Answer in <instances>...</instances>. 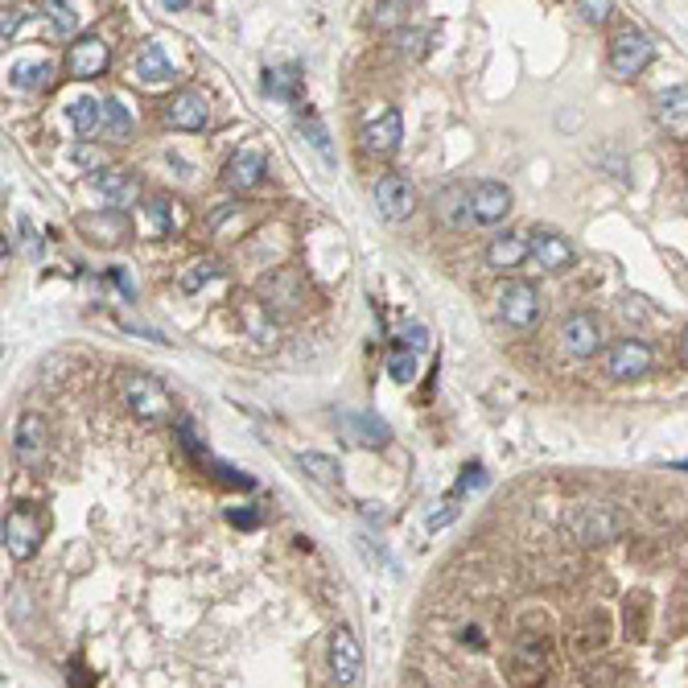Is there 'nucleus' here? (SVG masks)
I'll use <instances>...</instances> for the list:
<instances>
[{"mask_svg":"<svg viewBox=\"0 0 688 688\" xmlns=\"http://www.w3.org/2000/svg\"><path fill=\"white\" fill-rule=\"evenodd\" d=\"M359 141L371 157H392L404 141V120L392 103H371L359 120Z\"/></svg>","mask_w":688,"mask_h":688,"instance_id":"nucleus-1","label":"nucleus"},{"mask_svg":"<svg viewBox=\"0 0 688 688\" xmlns=\"http://www.w3.org/2000/svg\"><path fill=\"white\" fill-rule=\"evenodd\" d=\"M124 404L145 425H161V421H169V412H174V396H169L153 375H128L124 380Z\"/></svg>","mask_w":688,"mask_h":688,"instance_id":"nucleus-2","label":"nucleus"},{"mask_svg":"<svg viewBox=\"0 0 688 688\" xmlns=\"http://www.w3.org/2000/svg\"><path fill=\"white\" fill-rule=\"evenodd\" d=\"M651 54H656V50H651V42L643 38L639 29H623L610 42V71H614V79H635V75H643Z\"/></svg>","mask_w":688,"mask_h":688,"instance_id":"nucleus-3","label":"nucleus"},{"mask_svg":"<svg viewBox=\"0 0 688 688\" xmlns=\"http://www.w3.org/2000/svg\"><path fill=\"white\" fill-rule=\"evenodd\" d=\"M499 314L511 330H532L540 322V293L528 281H511L499 293Z\"/></svg>","mask_w":688,"mask_h":688,"instance_id":"nucleus-4","label":"nucleus"},{"mask_svg":"<svg viewBox=\"0 0 688 688\" xmlns=\"http://www.w3.org/2000/svg\"><path fill=\"white\" fill-rule=\"evenodd\" d=\"M0 536H5V553L13 561H29L33 553H38V544H42V524H38V515L17 507L5 515V528H0Z\"/></svg>","mask_w":688,"mask_h":688,"instance_id":"nucleus-5","label":"nucleus"},{"mask_svg":"<svg viewBox=\"0 0 688 688\" xmlns=\"http://www.w3.org/2000/svg\"><path fill=\"white\" fill-rule=\"evenodd\" d=\"M375 211H380L388 223H404L412 211H417V190H412L400 174L375 178Z\"/></svg>","mask_w":688,"mask_h":688,"instance_id":"nucleus-6","label":"nucleus"},{"mask_svg":"<svg viewBox=\"0 0 688 688\" xmlns=\"http://www.w3.org/2000/svg\"><path fill=\"white\" fill-rule=\"evenodd\" d=\"M330 672H334L338 688H351L363 672V647L351 627H334V635H330Z\"/></svg>","mask_w":688,"mask_h":688,"instance_id":"nucleus-7","label":"nucleus"},{"mask_svg":"<svg viewBox=\"0 0 688 688\" xmlns=\"http://www.w3.org/2000/svg\"><path fill=\"white\" fill-rule=\"evenodd\" d=\"M108 62H112V50L99 33H87V38L71 42V50H66V71H71L75 79H99L103 71H108Z\"/></svg>","mask_w":688,"mask_h":688,"instance_id":"nucleus-8","label":"nucleus"},{"mask_svg":"<svg viewBox=\"0 0 688 688\" xmlns=\"http://www.w3.org/2000/svg\"><path fill=\"white\" fill-rule=\"evenodd\" d=\"M602 347V326L594 322V314H569L561 326V351L569 359H590Z\"/></svg>","mask_w":688,"mask_h":688,"instance_id":"nucleus-9","label":"nucleus"},{"mask_svg":"<svg viewBox=\"0 0 688 688\" xmlns=\"http://www.w3.org/2000/svg\"><path fill=\"white\" fill-rule=\"evenodd\" d=\"M651 363H656V355H651V347H647V342H639V338L614 342V347H610V359H606V367H610L614 380H639V375L651 371Z\"/></svg>","mask_w":688,"mask_h":688,"instance_id":"nucleus-10","label":"nucleus"},{"mask_svg":"<svg viewBox=\"0 0 688 688\" xmlns=\"http://www.w3.org/2000/svg\"><path fill=\"white\" fill-rule=\"evenodd\" d=\"M507 211H511V190L503 182H495V178L474 182V190H470V219L474 223H483V227L499 223Z\"/></svg>","mask_w":688,"mask_h":688,"instance_id":"nucleus-11","label":"nucleus"},{"mask_svg":"<svg viewBox=\"0 0 688 688\" xmlns=\"http://www.w3.org/2000/svg\"><path fill=\"white\" fill-rule=\"evenodd\" d=\"M206 120H211V103L190 87L165 103V124H174L178 132H198V128H206Z\"/></svg>","mask_w":688,"mask_h":688,"instance_id":"nucleus-12","label":"nucleus"},{"mask_svg":"<svg viewBox=\"0 0 688 688\" xmlns=\"http://www.w3.org/2000/svg\"><path fill=\"white\" fill-rule=\"evenodd\" d=\"M528 239H532V256H536V264H540L544 272H561V268H569V264L577 260V252H573L569 239L557 235V231H548V227H536Z\"/></svg>","mask_w":688,"mask_h":688,"instance_id":"nucleus-13","label":"nucleus"},{"mask_svg":"<svg viewBox=\"0 0 688 688\" xmlns=\"http://www.w3.org/2000/svg\"><path fill=\"white\" fill-rule=\"evenodd\" d=\"M13 454L25 466L42 462V454H46V421L38 417V412H21L17 433H13Z\"/></svg>","mask_w":688,"mask_h":688,"instance_id":"nucleus-14","label":"nucleus"},{"mask_svg":"<svg viewBox=\"0 0 688 688\" xmlns=\"http://www.w3.org/2000/svg\"><path fill=\"white\" fill-rule=\"evenodd\" d=\"M91 190L112 206V211H124V206L136 202V194H141V186H136L128 174H120V169H99V174H91Z\"/></svg>","mask_w":688,"mask_h":688,"instance_id":"nucleus-15","label":"nucleus"},{"mask_svg":"<svg viewBox=\"0 0 688 688\" xmlns=\"http://www.w3.org/2000/svg\"><path fill=\"white\" fill-rule=\"evenodd\" d=\"M264 153L260 149H239L227 165H223V186H231V190H252V186H260V178H264Z\"/></svg>","mask_w":688,"mask_h":688,"instance_id":"nucleus-16","label":"nucleus"},{"mask_svg":"<svg viewBox=\"0 0 688 688\" xmlns=\"http://www.w3.org/2000/svg\"><path fill=\"white\" fill-rule=\"evenodd\" d=\"M569 524H573V532H577L581 540H610V536L618 532V515L606 511V507H598V503H590V507L573 511Z\"/></svg>","mask_w":688,"mask_h":688,"instance_id":"nucleus-17","label":"nucleus"},{"mask_svg":"<svg viewBox=\"0 0 688 688\" xmlns=\"http://www.w3.org/2000/svg\"><path fill=\"white\" fill-rule=\"evenodd\" d=\"M528 256H532V239L515 235V231H503V235H495L487 244V264L491 268H515V264H524Z\"/></svg>","mask_w":688,"mask_h":688,"instance_id":"nucleus-18","label":"nucleus"},{"mask_svg":"<svg viewBox=\"0 0 688 688\" xmlns=\"http://www.w3.org/2000/svg\"><path fill=\"white\" fill-rule=\"evenodd\" d=\"M342 429H347L359 445H375V450H384V445L392 441V429L380 421V417H371V412H342Z\"/></svg>","mask_w":688,"mask_h":688,"instance_id":"nucleus-19","label":"nucleus"},{"mask_svg":"<svg viewBox=\"0 0 688 688\" xmlns=\"http://www.w3.org/2000/svg\"><path fill=\"white\" fill-rule=\"evenodd\" d=\"M132 71H136L141 83H165V79H174V62H169L161 42H145L141 54H136V62H132Z\"/></svg>","mask_w":688,"mask_h":688,"instance_id":"nucleus-20","label":"nucleus"},{"mask_svg":"<svg viewBox=\"0 0 688 688\" xmlns=\"http://www.w3.org/2000/svg\"><path fill=\"white\" fill-rule=\"evenodd\" d=\"M656 116L668 132L676 136H688V87H668L660 99H656Z\"/></svg>","mask_w":688,"mask_h":688,"instance_id":"nucleus-21","label":"nucleus"},{"mask_svg":"<svg viewBox=\"0 0 688 688\" xmlns=\"http://www.w3.org/2000/svg\"><path fill=\"white\" fill-rule=\"evenodd\" d=\"M264 95L281 99V103H301V71L297 66H277V71H264Z\"/></svg>","mask_w":688,"mask_h":688,"instance_id":"nucleus-22","label":"nucleus"},{"mask_svg":"<svg viewBox=\"0 0 688 688\" xmlns=\"http://www.w3.org/2000/svg\"><path fill=\"white\" fill-rule=\"evenodd\" d=\"M66 120H71V128L79 136H91L103 124V103H95L91 95H75L71 103H66Z\"/></svg>","mask_w":688,"mask_h":688,"instance_id":"nucleus-23","label":"nucleus"},{"mask_svg":"<svg viewBox=\"0 0 688 688\" xmlns=\"http://www.w3.org/2000/svg\"><path fill=\"white\" fill-rule=\"evenodd\" d=\"M103 132H108V141H128L132 136V112L124 108L120 95L103 99Z\"/></svg>","mask_w":688,"mask_h":688,"instance_id":"nucleus-24","label":"nucleus"},{"mask_svg":"<svg viewBox=\"0 0 688 688\" xmlns=\"http://www.w3.org/2000/svg\"><path fill=\"white\" fill-rule=\"evenodd\" d=\"M50 83H54L50 62H17L13 66V87H21V91H46Z\"/></svg>","mask_w":688,"mask_h":688,"instance_id":"nucleus-25","label":"nucleus"},{"mask_svg":"<svg viewBox=\"0 0 688 688\" xmlns=\"http://www.w3.org/2000/svg\"><path fill=\"white\" fill-rule=\"evenodd\" d=\"M297 466L309 474V478H318V483H326V487H334L338 478H342V466L334 462V458H326V454H297Z\"/></svg>","mask_w":688,"mask_h":688,"instance_id":"nucleus-26","label":"nucleus"},{"mask_svg":"<svg viewBox=\"0 0 688 688\" xmlns=\"http://www.w3.org/2000/svg\"><path fill=\"white\" fill-rule=\"evenodd\" d=\"M42 13L50 17V25L62 33V38H75V29H79V9L75 5H66V0H46Z\"/></svg>","mask_w":688,"mask_h":688,"instance_id":"nucleus-27","label":"nucleus"},{"mask_svg":"<svg viewBox=\"0 0 688 688\" xmlns=\"http://www.w3.org/2000/svg\"><path fill=\"white\" fill-rule=\"evenodd\" d=\"M219 277V260H194L182 277H178V289L182 293H198L202 285H211Z\"/></svg>","mask_w":688,"mask_h":688,"instance_id":"nucleus-28","label":"nucleus"},{"mask_svg":"<svg viewBox=\"0 0 688 688\" xmlns=\"http://www.w3.org/2000/svg\"><path fill=\"white\" fill-rule=\"evenodd\" d=\"M244 326H248V334L252 338H260V342H277V326H272V318H264V305L260 301H244Z\"/></svg>","mask_w":688,"mask_h":688,"instance_id":"nucleus-29","label":"nucleus"},{"mask_svg":"<svg viewBox=\"0 0 688 688\" xmlns=\"http://www.w3.org/2000/svg\"><path fill=\"white\" fill-rule=\"evenodd\" d=\"M404 17H408V5L404 0H375L371 5V25H380V29H404Z\"/></svg>","mask_w":688,"mask_h":688,"instance_id":"nucleus-30","label":"nucleus"},{"mask_svg":"<svg viewBox=\"0 0 688 688\" xmlns=\"http://www.w3.org/2000/svg\"><path fill=\"white\" fill-rule=\"evenodd\" d=\"M264 293L272 301H281V309H293L297 305V277L293 272H277L272 281H264Z\"/></svg>","mask_w":688,"mask_h":688,"instance_id":"nucleus-31","label":"nucleus"},{"mask_svg":"<svg viewBox=\"0 0 688 688\" xmlns=\"http://www.w3.org/2000/svg\"><path fill=\"white\" fill-rule=\"evenodd\" d=\"M297 124H301V132H305V141H309V145H314V149L322 153V161H334V149H330V136H326V124H322L318 116H309V112H305V116H301Z\"/></svg>","mask_w":688,"mask_h":688,"instance_id":"nucleus-32","label":"nucleus"},{"mask_svg":"<svg viewBox=\"0 0 688 688\" xmlns=\"http://www.w3.org/2000/svg\"><path fill=\"white\" fill-rule=\"evenodd\" d=\"M388 375H392V380L396 384H412V380H417V351H392L388 355Z\"/></svg>","mask_w":688,"mask_h":688,"instance_id":"nucleus-33","label":"nucleus"},{"mask_svg":"<svg viewBox=\"0 0 688 688\" xmlns=\"http://www.w3.org/2000/svg\"><path fill=\"white\" fill-rule=\"evenodd\" d=\"M425 42H429L425 29H400V33H396V50L408 54V58H421V54H425Z\"/></svg>","mask_w":688,"mask_h":688,"instance_id":"nucleus-34","label":"nucleus"},{"mask_svg":"<svg viewBox=\"0 0 688 688\" xmlns=\"http://www.w3.org/2000/svg\"><path fill=\"white\" fill-rule=\"evenodd\" d=\"M577 13H581V21H590V25H606L614 17V5H610V0H581Z\"/></svg>","mask_w":688,"mask_h":688,"instance_id":"nucleus-35","label":"nucleus"},{"mask_svg":"<svg viewBox=\"0 0 688 688\" xmlns=\"http://www.w3.org/2000/svg\"><path fill=\"white\" fill-rule=\"evenodd\" d=\"M149 219H153V227L165 235V231H174V206H169L165 198H153L149 202Z\"/></svg>","mask_w":688,"mask_h":688,"instance_id":"nucleus-36","label":"nucleus"},{"mask_svg":"<svg viewBox=\"0 0 688 688\" xmlns=\"http://www.w3.org/2000/svg\"><path fill=\"white\" fill-rule=\"evenodd\" d=\"M21 21H25V9H21V5H5V17H0V33H5V42L17 33Z\"/></svg>","mask_w":688,"mask_h":688,"instance_id":"nucleus-37","label":"nucleus"},{"mask_svg":"<svg viewBox=\"0 0 688 688\" xmlns=\"http://www.w3.org/2000/svg\"><path fill=\"white\" fill-rule=\"evenodd\" d=\"M400 338L408 342V351H425V347H429V334H425V326H417V322H408Z\"/></svg>","mask_w":688,"mask_h":688,"instance_id":"nucleus-38","label":"nucleus"},{"mask_svg":"<svg viewBox=\"0 0 688 688\" xmlns=\"http://www.w3.org/2000/svg\"><path fill=\"white\" fill-rule=\"evenodd\" d=\"M21 239H25L29 260H42V239H38V231H33V223H29V219H21Z\"/></svg>","mask_w":688,"mask_h":688,"instance_id":"nucleus-39","label":"nucleus"},{"mask_svg":"<svg viewBox=\"0 0 688 688\" xmlns=\"http://www.w3.org/2000/svg\"><path fill=\"white\" fill-rule=\"evenodd\" d=\"M75 161H79V165H87L91 174H99V157H95L91 149H79V153H75Z\"/></svg>","mask_w":688,"mask_h":688,"instance_id":"nucleus-40","label":"nucleus"},{"mask_svg":"<svg viewBox=\"0 0 688 688\" xmlns=\"http://www.w3.org/2000/svg\"><path fill=\"white\" fill-rule=\"evenodd\" d=\"M227 520H231V524H244V528H252V524H256V511H231Z\"/></svg>","mask_w":688,"mask_h":688,"instance_id":"nucleus-41","label":"nucleus"},{"mask_svg":"<svg viewBox=\"0 0 688 688\" xmlns=\"http://www.w3.org/2000/svg\"><path fill=\"white\" fill-rule=\"evenodd\" d=\"M161 9H169V13H182V9H190V0H165Z\"/></svg>","mask_w":688,"mask_h":688,"instance_id":"nucleus-42","label":"nucleus"},{"mask_svg":"<svg viewBox=\"0 0 688 688\" xmlns=\"http://www.w3.org/2000/svg\"><path fill=\"white\" fill-rule=\"evenodd\" d=\"M684 359H688V330H684Z\"/></svg>","mask_w":688,"mask_h":688,"instance_id":"nucleus-43","label":"nucleus"}]
</instances>
